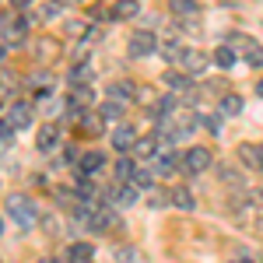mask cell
I'll use <instances>...</instances> for the list:
<instances>
[{
  "label": "cell",
  "mask_w": 263,
  "mask_h": 263,
  "mask_svg": "<svg viewBox=\"0 0 263 263\" xmlns=\"http://www.w3.org/2000/svg\"><path fill=\"white\" fill-rule=\"evenodd\" d=\"M25 32H28V21L25 18H0V35H4V42H18Z\"/></svg>",
  "instance_id": "52a82bcc"
},
{
  "label": "cell",
  "mask_w": 263,
  "mask_h": 263,
  "mask_svg": "<svg viewBox=\"0 0 263 263\" xmlns=\"http://www.w3.org/2000/svg\"><path fill=\"white\" fill-rule=\"evenodd\" d=\"M246 60H249V67H263V46H256L253 53H246Z\"/></svg>",
  "instance_id": "1f68e13d"
},
{
  "label": "cell",
  "mask_w": 263,
  "mask_h": 263,
  "mask_svg": "<svg viewBox=\"0 0 263 263\" xmlns=\"http://www.w3.org/2000/svg\"><path fill=\"white\" fill-rule=\"evenodd\" d=\"M242 112V99L239 95H224L221 99V116H239Z\"/></svg>",
  "instance_id": "ffe728a7"
},
{
  "label": "cell",
  "mask_w": 263,
  "mask_h": 263,
  "mask_svg": "<svg viewBox=\"0 0 263 263\" xmlns=\"http://www.w3.org/2000/svg\"><path fill=\"white\" fill-rule=\"evenodd\" d=\"M105 95H109V102L130 105V102L137 99V88H134V81H112L109 88H105Z\"/></svg>",
  "instance_id": "8992f818"
},
{
  "label": "cell",
  "mask_w": 263,
  "mask_h": 263,
  "mask_svg": "<svg viewBox=\"0 0 263 263\" xmlns=\"http://www.w3.org/2000/svg\"><path fill=\"white\" fill-rule=\"evenodd\" d=\"M235 158H239L246 168H263V147H256V144H239Z\"/></svg>",
  "instance_id": "ba28073f"
},
{
  "label": "cell",
  "mask_w": 263,
  "mask_h": 263,
  "mask_svg": "<svg viewBox=\"0 0 263 263\" xmlns=\"http://www.w3.org/2000/svg\"><path fill=\"white\" fill-rule=\"evenodd\" d=\"M67 253H70V260H74V263H88V260H91V253H95V246H88V242H74L70 249H67Z\"/></svg>",
  "instance_id": "ac0fdd59"
},
{
  "label": "cell",
  "mask_w": 263,
  "mask_h": 263,
  "mask_svg": "<svg viewBox=\"0 0 263 263\" xmlns=\"http://www.w3.org/2000/svg\"><path fill=\"white\" fill-rule=\"evenodd\" d=\"M112 200L123 203V207H130V203L137 200V186H134V182H126V186H116V190H112Z\"/></svg>",
  "instance_id": "9a60e30c"
},
{
  "label": "cell",
  "mask_w": 263,
  "mask_h": 263,
  "mask_svg": "<svg viewBox=\"0 0 263 263\" xmlns=\"http://www.w3.org/2000/svg\"><path fill=\"white\" fill-rule=\"evenodd\" d=\"M228 263H260V260H256V253H235Z\"/></svg>",
  "instance_id": "d6a6232c"
},
{
  "label": "cell",
  "mask_w": 263,
  "mask_h": 263,
  "mask_svg": "<svg viewBox=\"0 0 263 263\" xmlns=\"http://www.w3.org/2000/svg\"><path fill=\"white\" fill-rule=\"evenodd\" d=\"M70 84H74V88H88V84H91V67L78 63V67L70 70Z\"/></svg>",
  "instance_id": "e0dca14e"
},
{
  "label": "cell",
  "mask_w": 263,
  "mask_h": 263,
  "mask_svg": "<svg viewBox=\"0 0 263 263\" xmlns=\"http://www.w3.org/2000/svg\"><path fill=\"white\" fill-rule=\"evenodd\" d=\"M42 263H60V260H53V256H49V260H42Z\"/></svg>",
  "instance_id": "b9f144b4"
},
{
  "label": "cell",
  "mask_w": 263,
  "mask_h": 263,
  "mask_svg": "<svg viewBox=\"0 0 263 263\" xmlns=\"http://www.w3.org/2000/svg\"><path fill=\"white\" fill-rule=\"evenodd\" d=\"M11 4H14V7H28L32 0H11Z\"/></svg>",
  "instance_id": "74e56055"
},
{
  "label": "cell",
  "mask_w": 263,
  "mask_h": 263,
  "mask_svg": "<svg viewBox=\"0 0 263 263\" xmlns=\"http://www.w3.org/2000/svg\"><path fill=\"white\" fill-rule=\"evenodd\" d=\"M134 172H137V165L130 162V158H120V162H116V176H120V179H134Z\"/></svg>",
  "instance_id": "4316f807"
},
{
  "label": "cell",
  "mask_w": 263,
  "mask_h": 263,
  "mask_svg": "<svg viewBox=\"0 0 263 263\" xmlns=\"http://www.w3.org/2000/svg\"><path fill=\"white\" fill-rule=\"evenodd\" d=\"M95 102V95H91V88H74V95H70V112H81V109H88Z\"/></svg>",
  "instance_id": "5bb4252c"
},
{
  "label": "cell",
  "mask_w": 263,
  "mask_h": 263,
  "mask_svg": "<svg viewBox=\"0 0 263 263\" xmlns=\"http://www.w3.org/2000/svg\"><path fill=\"white\" fill-rule=\"evenodd\" d=\"M109 137H112V147H116V151H130V147L137 144V134H134V126H126V123H120V126H116Z\"/></svg>",
  "instance_id": "9c48e42d"
},
{
  "label": "cell",
  "mask_w": 263,
  "mask_h": 263,
  "mask_svg": "<svg viewBox=\"0 0 263 263\" xmlns=\"http://www.w3.org/2000/svg\"><path fill=\"white\" fill-rule=\"evenodd\" d=\"M67 35H84V21H67Z\"/></svg>",
  "instance_id": "836d02e7"
},
{
  "label": "cell",
  "mask_w": 263,
  "mask_h": 263,
  "mask_svg": "<svg viewBox=\"0 0 263 263\" xmlns=\"http://www.w3.org/2000/svg\"><path fill=\"white\" fill-rule=\"evenodd\" d=\"M134 151H137L141 158H155V155H158V141H155V137H144V141L134 144Z\"/></svg>",
  "instance_id": "44dd1931"
},
{
  "label": "cell",
  "mask_w": 263,
  "mask_h": 263,
  "mask_svg": "<svg viewBox=\"0 0 263 263\" xmlns=\"http://www.w3.org/2000/svg\"><path fill=\"white\" fill-rule=\"evenodd\" d=\"M137 14H141V4L137 0H116V7H112V18H123V21L137 18Z\"/></svg>",
  "instance_id": "4fadbf2b"
},
{
  "label": "cell",
  "mask_w": 263,
  "mask_h": 263,
  "mask_svg": "<svg viewBox=\"0 0 263 263\" xmlns=\"http://www.w3.org/2000/svg\"><path fill=\"white\" fill-rule=\"evenodd\" d=\"M4 53H7V49H4V46H0V60H4Z\"/></svg>",
  "instance_id": "7bdbcfd3"
},
{
  "label": "cell",
  "mask_w": 263,
  "mask_h": 263,
  "mask_svg": "<svg viewBox=\"0 0 263 263\" xmlns=\"http://www.w3.org/2000/svg\"><path fill=\"white\" fill-rule=\"evenodd\" d=\"M49 53H53V42H49V39H42V42H39V57H42V60H46Z\"/></svg>",
  "instance_id": "e575fe53"
},
{
  "label": "cell",
  "mask_w": 263,
  "mask_h": 263,
  "mask_svg": "<svg viewBox=\"0 0 263 263\" xmlns=\"http://www.w3.org/2000/svg\"><path fill=\"white\" fill-rule=\"evenodd\" d=\"M168 193H172V203H176V207H179V211H193V193H190V186H172V190H168Z\"/></svg>",
  "instance_id": "7c38bea8"
},
{
  "label": "cell",
  "mask_w": 263,
  "mask_h": 263,
  "mask_svg": "<svg viewBox=\"0 0 263 263\" xmlns=\"http://www.w3.org/2000/svg\"><path fill=\"white\" fill-rule=\"evenodd\" d=\"M214 63H218L221 70H228V67L235 63V49H228V46H221V49L214 53Z\"/></svg>",
  "instance_id": "484cf974"
},
{
  "label": "cell",
  "mask_w": 263,
  "mask_h": 263,
  "mask_svg": "<svg viewBox=\"0 0 263 263\" xmlns=\"http://www.w3.org/2000/svg\"><path fill=\"white\" fill-rule=\"evenodd\" d=\"M57 4H81V0H57Z\"/></svg>",
  "instance_id": "f35d334b"
},
{
  "label": "cell",
  "mask_w": 263,
  "mask_h": 263,
  "mask_svg": "<svg viewBox=\"0 0 263 263\" xmlns=\"http://www.w3.org/2000/svg\"><path fill=\"white\" fill-rule=\"evenodd\" d=\"M4 211H7V218H14V221L25 224V228L35 221V203H32V197H25V193H7Z\"/></svg>",
  "instance_id": "6da1fadb"
},
{
  "label": "cell",
  "mask_w": 263,
  "mask_h": 263,
  "mask_svg": "<svg viewBox=\"0 0 263 263\" xmlns=\"http://www.w3.org/2000/svg\"><path fill=\"white\" fill-rule=\"evenodd\" d=\"M57 11H60V4H46V7H42V18H53Z\"/></svg>",
  "instance_id": "d590c367"
},
{
  "label": "cell",
  "mask_w": 263,
  "mask_h": 263,
  "mask_svg": "<svg viewBox=\"0 0 263 263\" xmlns=\"http://www.w3.org/2000/svg\"><path fill=\"white\" fill-rule=\"evenodd\" d=\"M151 182H155V168H137L134 172V186L137 190H151Z\"/></svg>",
  "instance_id": "603a6c76"
},
{
  "label": "cell",
  "mask_w": 263,
  "mask_h": 263,
  "mask_svg": "<svg viewBox=\"0 0 263 263\" xmlns=\"http://www.w3.org/2000/svg\"><path fill=\"white\" fill-rule=\"evenodd\" d=\"M81 126L88 130V137H99L102 126H105V120H102L99 112H95V116H88V112H84V116H81Z\"/></svg>",
  "instance_id": "d6986e66"
},
{
  "label": "cell",
  "mask_w": 263,
  "mask_h": 263,
  "mask_svg": "<svg viewBox=\"0 0 263 263\" xmlns=\"http://www.w3.org/2000/svg\"><path fill=\"white\" fill-rule=\"evenodd\" d=\"M172 11L182 14V18H197L200 14V4L197 0H172Z\"/></svg>",
  "instance_id": "2e32d148"
},
{
  "label": "cell",
  "mask_w": 263,
  "mask_h": 263,
  "mask_svg": "<svg viewBox=\"0 0 263 263\" xmlns=\"http://www.w3.org/2000/svg\"><path fill=\"white\" fill-rule=\"evenodd\" d=\"M179 165H182L179 151H165V155L155 158V176H168V172H172V168H179Z\"/></svg>",
  "instance_id": "30bf717a"
},
{
  "label": "cell",
  "mask_w": 263,
  "mask_h": 263,
  "mask_svg": "<svg viewBox=\"0 0 263 263\" xmlns=\"http://www.w3.org/2000/svg\"><path fill=\"white\" fill-rule=\"evenodd\" d=\"M182 168H186V172H203V168H211V151H207V147H190V151L182 155Z\"/></svg>",
  "instance_id": "5b68a950"
},
{
  "label": "cell",
  "mask_w": 263,
  "mask_h": 263,
  "mask_svg": "<svg viewBox=\"0 0 263 263\" xmlns=\"http://www.w3.org/2000/svg\"><path fill=\"white\" fill-rule=\"evenodd\" d=\"M179 49H182L179 42H165V46H162V57H165V60H179Z\"/></svg>",
  "instance_id": "f546056e"
},
{
  "label": "cell",
  "mask_w": 263,
  "mask_h": 263,
  "mask_svg": "<svg viewBox=\"0 0 263 263\" xmlns=\"http://www.w3.org/2000/svg\"><path fill=\"white\" fill-rule=\"evenodd\" d=\"M200 126H207L211 134H221V120L218 116H200Z\"/></svg>",
  "instance_id": "4dcf8cb0"
},
{
  "label": "cell",
  "mask_w": 263,
  "mask_h": 263,
  "mask_svg": "<svg viewBox=\"0 0 263 263\" xmlns=\"http://www.w3.org/2000/svg\"><path fill=\"white\" fill-rule=\"evenodd\" d=\"M0 235H4V214H0Z\"/></svg>",
  "instance_id": "60d3db41"
},
{
  "label": "cell",
  "mask_w": 263,
  "mask_h": 263,
  "mask_svg": "<svg viewBox=\"0 0 263 263\" xmlns=\"http://www.w3.org/2000/svg\"><path fill=\"white\" fill-rule=\"evenodd\" d=\"M57 141H60L57 126H53V123H42V126H39V137H35L39 151H53V147H57Z\"/></svg>",
  "instance_id": "8fae6325"
},
{
  "label": "cell",
  "mask_w": 263,
  "mask_h": 263,
  "mask_svg": "<svg viewBox=\"0 0 263 263\" xmlns=\"http://www.w3.org/2000/svg\"><path fill=\"white\" fill-rule=\"evenodd\" d=\"M221 179H224V182H232L235 190H242V176H239L235 168H221Z\"/></svg>",
  "instance_id": "f1b7e54d"
},
{
  "label": "cell",
  "mask_w": 263,
  "mask_h": 263,
  "mask_svg": "<svg viewBox=\"0 0 263 263\" xmlns=\"http://www.w3.org/2000/svg\"><path fill=\"white\" fill-rule=\"evenodd\" d=\"M256 228H260V232H263V207H260V211H256Z\"/></svg>",
  "instance_id": "8d00e7d4"
},
{
  "label": "cell",
  "mask_w": 263,
  "mask_h": 263,
  "mask_svg": "<svg viewBox=\"0 0 263 263\" xmlns=\"http://www.w3.org/2000/svg\"><path fill=\"white\" fill-rule=\"evenodd\" d=\"M88 263H91V260H88Z\"/></svg>",
  "instance_id": "ee69618b"
},
{
  "label": "cell",
  "mask_w": 263,
  "mask_h": 263,
  "mask_svg": "<svg viewBox=\"0 0 263 263\" xmlns=\"http://www.w3.org/2000/svg\"><path fill=\"white\" fill-rule=\"evenodd\" d=\"M123 109H126V105H120V102H105V105L99 109V116H102L105 123H109V120H120V116H123Z\"/></svg>",
  "instance_id": "d4e9b609"
},
{
  "label": "cell",
  "mask_w": 263,
  "mask_h": 263,
  "mask_svg": "<svg viewBox=\"0 0 263 263\" xmlns=\"http://www.w3.org/2000/svg\"><path fill=\"white\" fill-rule=\"evenodd\" d=\"M32 102H11L7 105V116H4V123L11 126V130H25V126H32Z\"/></svg>",
  "instance_id": "7a4b0ae2"
},
{
  "label": "cell",
  "mask_w": 263,
  "mask_h": 263,
  "mask_svg": "<svg viewBox=\"0 0 263 263\" xmlns=\"http://www.w3.org/2000/svg\"><path fill=\"white\" fill-rule=\"evenodd\" d=\"M165 84H168V88H176V91H182V88H190V78H186V74H179V70H168V74H165Z\"/></svg>",
  "instance_id": "cb8c5ba5"
},
{
  "label": "cell",
  "mask_w": 263,
  "mask_h": 263,
  "mask_svg": "<svg viewBox=\"0 0 263 263\" xmlns=\"http://www.w3.org/2000/svg\"><path fill=\"white\" fill-rule=\"evenodd\" d=\"M116 260L120 263H141V253H137L134 246H123L120 253H116Z\"/></svg>",
  "instance_id": "83f0119b"
},
{
  "label": "cell",
  "mask_w": 263,
  "mask_h": 263,
  "mask_svg": "<svg viewBox=\"0 0 263 263\" xmlns=\"http://www.w3.org/2000/svg\"><path fill=\"white\" fill-rule=\"evenodd\" d=\"M179 63L186 67V70H190V74H203L211 60H207V53H203V49H193V46H182V49H179Z\"/></svg>",
  "instance_id": "277c9868"
},
{
  "label": "cell",
  "mask_w": 263,
  "mask_h": 263,
  "mask_svg": "<svg viewBox=\"0 0 263 263\" xmlns=\"http://www.w3.org/2000/svg\"><path fill=\"white\" fill-rule=\"evenodd\" d=\"M126 46H130V57H151V53H158V39H155V32H151V28L134 32Z\"/></svg>",
  "instance_id": "3957f363"
},
{
  "label": "cell",
  "mask_w": 263,
  "mask_h": 263,
  "mask_svg": "<svg viewBox=\"0 0 263 263\" xmlns=\"http://www.w3.org/2000/svg\"><path fill=\"white\" fill-rule=\"evenodd\" d=\"M102 162H105V158H102L99 151H88V155H81V172H99Z\"/></svg>",
  "instance_id": "7402d4cb"
},
{
  "label": "cell",
  "mask_w": 263,
  "mask_h": 263,
  "mask_svg": "<svg viewBox=\"0 0 263 263\" xmlns=\"http://www.w3.org/2000/svg\"><path fill=\"white\" fill-rule=\"evenodd\" d=\"M256 95H263V81H260V84H256Z\"/></svg>",
  "instance_id": "ab89813d"
}]
</instances>
